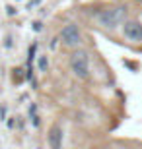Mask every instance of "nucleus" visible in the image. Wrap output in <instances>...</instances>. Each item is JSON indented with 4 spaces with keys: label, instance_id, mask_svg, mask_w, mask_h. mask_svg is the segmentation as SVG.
<instances>
[{
    "label": "nucleus",
    "instance_id": "nucleus-1",
    "mask_svg": "<svg viewBox=\"0 0 142 149\" xmlns=\"http://www.w3.org/2000/svg\"><path fill=\"white\" fill-rule=\"evenodd\" d=\"M125 16H126L125 6H111V8H105V10H101L97 14V22L101 23L103 27L115 29L125 22Z\"/></svg>",
    "mask_w": 142,
    "mask_h": 149
},
{
    "label": "nucleus",
    "instance_id": "nucleus-2",
    "mask_svg": "<svg viewBox=\"0 0 142 149\" xmlns=\"http://www.w3.org/2000/svg\"><path fill=\"white\" fill-rule=\"evenodd\" d=\"M70 68L74 76L80 79H86L90 76V56L86 50H74L70 54Z\"/></svg>",
    "mask_w": 142,
    "mask_h": 149
},
{
    "label": "nucleus",
    "instance_id": "nucleus-3",
    "mask_svg": "<svg viewBox=\"0 0 142 149\" xmlns=\"http://www.w3.org/2000/svg\"><path fill=\"white\" fill-rule=\"evenodd\" d=\"M59 37H60V43L64 45V47H78V45L82 43V33H80L78 25H74V23H68L60 31Z\"/></svg>",
    "mask_w": 142,
    "mask_h": 149
},
{
    "label": "nucleus",
    "instance_id": "nucleus-4",
    "mask_svg": "<svg viewBox=\"0 0 142 149\" xmlns=\"http://www.w3.org/2000/svg\"><path fill=\"white\" fill-rule=\"evenodd\" d=\"M123 35L132 43H140L142 41V23L136 19H126L123 23Z\"/></svg>",
    "mask_w": 142,
    "mask_h": 149
},
{
    "label": "nucleus",
    "instance_id": "nucleus-5",
    "mask_svg": "<svg viewBox=\"0 0 142 149\" xmlns=\"http://www.w3.org/2000/svg\"><path fill=\"white\" fill-rule=\"evenodd\" d=\"M47 139H49V147L51 149H62V139H64L62 128H60L59 124L51 126L49 134H47Z\"/></svg>",
    "mask_w": 142,
    "mask_h": 149
},
{
    "label": "nucleus",
    "instance_id": "nucleus-6",
    "mask_svg": "<svg viewBox=\"0 0 142 149\" xmlns=\"http://www.w3.org/2000/svg\"><path fill=\"white\" fill-rule=\"evenodd\" d=\"M47 66H49V58H47V54L39 56V70H41V72H47Z\"/></svg>",
    "mask_w": 142,
    "mask_h": 149
}]
</instances>
